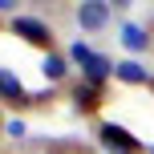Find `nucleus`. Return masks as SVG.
I'll use <instances>...</instances> for the list:
<instances>
[{
  "label": "nucleus",
  "mask_w": 154,
  "mask_h": 154,
  "mask_svg": "<svg viewBox=\"0 0 154 154\" xmlns=\"http://www.w3.org/2000/svg\"><path fill=\"white\" fill-rule=\"evenodd\" d=\"M93 134H97V142H101L109 154H146V150H142V142L134 138L126 126H118V122H97V130H93Z\"/></svg>",
  "instance_id": "obj_1"
},
{
  "label": "nucleus",
  "mask_w": 154,
  "mask_h": 154,
  "mask_svg": "<svg viewBox=\"0 0 154 154\" xmlns=\"http://www.w3.org/2000/svg\"><path fill=\"white\" fill-rule=\"evenodd\" d=\"M12 32H16V37H24L29 45L45 49V53H57V49H53V32H49V24L37 20V16H12Z\"/></svg>",
  "instance_id": "obj_2"
},
{
  "label": "nucleus",
  "mask_w": 154,
  "mask_h": 154,
  "mask_svg": "<svg viewBox=\"0 0 154 154\" xmlns=\"http://www.w3.org/2000/svg\"><path fill=\"white\" fill-rule=\"evenodd\" d=\"M73 16H77V24H81L85 32H97V29L109 24V4L106 0H81Z\"/></svg>",
  "instance_id": "obj_3"
},
{
  "label": "nucleus",
  "mask_w": 154,
  "mask_h": 154,
  "mask_svg": "<svg viewBox=\"0 0 154 154\" xmlns=\"http://www.w3.org/2000/svg\"><path fill=\"white\" fill-rule=\"evenodd\" d=\"M97 106H101V85L77 81L73 85V109L77 114H97Z\"/></svg>",
  "instance_id": "obj_4"
},
{
  "label": "nucleus",
  "mask_w": 154,
  "mask_h": 154,
  "mask_svg": "<svg viewBox=\"0 0 154 154\" xmlns=\"http://www.w3.org/2000/svg\"><path fill=\"white\" fill-rule=\"evenodd\" d=\"M114 65H118V61H109V57L93 53L89 61L81 65V81H89V85H106V77H114Z\"/></svg>",
  "instance_id": "obj_5"
},
{
  "label": "nucleus",
  "mask_w": 154,
  "mask_h": 154,
  "mask_svg": "<svg viewBox=\"0 0 154 154\" xmlns=\"http://www.w3.org/2000/svg\"><path fill=\"white\" fill-rule=\"evenodd\" d=\"M0 93H4L8 106H32V97L24 93V85L12 77V69H0Z\"/></svg>",
  "instance_id": "obj_6"
},
{
  "label": "nucleus",
  "mask_w": 154,
  "mask_h": 154,
  "mask_svg": "<svg viewBox=\"0 0 154 154\" xmlns=\"http://www.w3.org/2000/svg\"><path fill=\"white\" fill-rule=\"evenodd\" d=\"M114 77H118V81H126V85H154L150 69H142L138 61H118V65H114Z\"/></svg>",
  "instance_id": "obj_7"
},
{
  "label": "nucleus",
  "mask_w": 154,
  "mask_h": 154,
  "mask_svg": "<svg viewBox=\"0 0 154 154\" xmlns=\"http://www.w3.org/2000/svg\"><path fill=\"white\" fill-rule=\"evenodd\" d=\"M41 73H45V81H49V85H57V81H65V77H69V61H65L61 53H45Z\"/></svg>",
  "instance_id": "obj_8"
},
{
  "label": "nucleus",
  "mask_w": 154,
  "mask_h": 154,
  "mask_svg": "<svg viewBox=\"0 0 154 154\" xmlns=\"http://www.w3.org/2000/svg\"><path fill=\"white\" fill-rule=\"evenodd\" d=\"M122 45L130 49V53H146V49H150V37H146L142 24H126V29H122Z\"/></svg>",
  "instance_id": "obj_9"
},
{
  "label": "nucleus",
  "mask_w": 154,
  "mask_h": 154,
  "mask_svg": "<svg viewBox=\"0 0 154 154\" xmlns=\"http://www.w3.org/2000/svg\"><path fill=\"white\" fill-rule=\"evenodd\" d=\"M8 138H24V122L12 118V122H8Z\"/></svg>",
  "instance_id": "obj_10"
},
{
  "label": "nucleus",
  "mask_w": 154,
  "mask_h": 154,
  "mask_svg": "<svg viewBox=\"0 0 154 154\" xmlns=\"http://www.w3.org/2000/svg\"><path fill=\"white\" fill-rule=\"evenodd\" d=\"M150 154H154V146H150Z\"/></svg>",
  "instance_id": "obj_11"
}]
</instances>
